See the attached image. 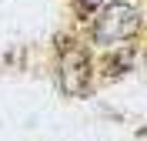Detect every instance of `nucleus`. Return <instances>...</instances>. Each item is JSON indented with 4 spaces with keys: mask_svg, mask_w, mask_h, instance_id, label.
Returning <instances> with one entry per match:
<instances>
[{
    "mask_svg": "<svg viewBox=\"0 0 147 141\" xmlns=\"http://www.w3.org/2000/svg\"><path fill=\"white\" fill-rule=\"evenodd\" d=\"M60 84H64L67 94H87V87H90V64H87V57H84V50H67L64 54V64H60Z\"/></svg>",
    "mask_w": 147,
    "mask_h": 141,
    "instance_id": "obj_2",
    "label": "nucleus"
},
{
    "mask_svg": "<svg viewBox=\"0 0 147 141\" xmlns=\"http://www.w3.org/2000/svg\"><path fill=\"white\" fill-rule=\"evenodd\" d=\"M137 10L127 7V3H110L107 10H104L100 17H97V24H94V40L97 44H124L127 37H134L137 34Z\"/></svg>",
    "mask_w": 147,
    "mask_h": 141,
    "instance_id": "obj_1",
    "label": "nucleus"
},
{
    "mask_svg": "<svg viewBox=\"0 0 147 141\" xmlns=\"http://www.w3.org/2000/svg\"><path fill=\"white\" fill-rule=\"evenodd\" d=\"M80 3H84V7H100L104 0H80Z\"/></svg>",
    "mask_w": 147,
    "mask_h": 141,
    "instance_id": "obj_3",
    "label": "nucleus"
}]
</instances>
